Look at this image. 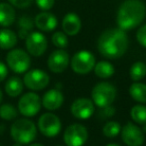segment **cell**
I'll return each mask as SVG.
<instances>
[{
	"instance_id": "6da1fadb",
	"label": "cell",
	"mask_w": 146,
	"mask_h": 146,
	"mask_svg": "<svg viewBox=\"0 0 146 146\" xmlns=\"http://www.w3.org/2000/svg\"><path fill=\"white\" fill-rule=\"evenodd\" d=\"M129 47L126 31L120 28H109L100 34L97 41L99 53L107 59H118L126 53Z\"/></svg>"
},
{
	"instance_id": "7a4b0ae2",
	"label": "cell",
	"mask_w": 146,
	"mask_h": 146,
	"mask_svg": "<svg viewBox=\"0 0 146 146\" xmlns=\"http://www.w3.org/2000/svg\"><path fill=\"white\" fill-rule=\"evenodd\" d=\"M145 16L146 6L141 0H125L117 10L116 23L122 30H132L143 22Z\"/></svg>"
},
{
	"instance_id": "3957f363",
	"label": "cell",
	"mask_w": 146,
	"mask_h": 146,
	"mask_svg": "<svg viewBox=\"0 0 146 146\" xmlns=\"http://www.w3.org/2000/svg\"><path fill=\"white\" fill-rule=\"evenodd\" d=\"M10 135L17 143L22 145L30 144L37 137V127L32 120L28 118H20L12 123L10 127Z\"/></svg>"
},
{
	"instance_id": "277c9868",
	"label": "cell",
	"mask_w": 146,
	"mask_h": 146,
	"mask_svg": "<svg viewBox=\"0 0 146 146\" xmlns=\"http://www.w3.org/2000/svg\"><path fill=\"white\" fill-rule=\"evenodd\" d=\"M117 96L115 86L109 82L102 81L94 85L91 91V100L94 105L99 108H104L112 105Z\"/></svg>"
},
{
	"instance_id": "5b68a950",
	"label": "cell",
	"mask_w": 146,
	"mask_h": 146,
	"mask_svg": "<svg viewBox=\"0 0 146 146\" xmlns=\"http://www.w3.org/2000/svg\"><path fill=\"white\" fill-rule=\"evenodd\" d=\"M96 59L88 50H79L70 58V67L78 75H86L93 70Z\"/></svg>"
},
{
	"instance_id": "8992f818",
	"label": "cell",
	"mask_w": 146,
	"mask_h": 146,
	"mask_svg": "<svg viewBox=\"0 0 146 146\" xmlns=\"http://www.w3.org/2000/svg\"><path fill=\"white\" fill-rule=\"evenodd\" d=\"M7 67L14 73L22 74L29 70L31 66V58L27 51L21 48L11 49L6 55Z\"/></svg>"
},
{
	"instance_id": "52a82bcc",
	"label": "cell",
	"mask_w": 146,
	"mask_h": 146,
	"mask_svg": "<svg viewBox=\"0 0 146 146\" xmlns=\"http://www.w3.org/2000/svg\"><path fill=\"white\" fill-rule=\"evenodd\" d=\"M42 102L41 98L35 92H27L23 94L18 101V111L25 117H34L39 113Z\"/></svg>"
},
{
	"instance_id": "ba28073f",
	"label": "cell",
	"mask_w": 146,
	"mask_h": 146,
	"mask_svg": "<svg viewBox=\"0 0 146 146\" xmlns=\"http://www.w3.org/2000/svg\"><path fill=\"white\" fill-rule=\"evenodd\" d=\"M87 139V128L80 123L69 125L63 133V141L66 146H83Z\"/></svg>"
},
{
	"instance_id": "9c48e42d",
	"label": "cell",
	"mask_w": 146,
	"mask_h": 146,
	"mask_svg": "<svg viewBox=\"0 0 146 146\" xmlns=\"http://www.w3.org/2000/svg\"><path fill=\"white\" fill-rule=\"evenodd\" d=\"M37 126L40 133L46 137H55L60 133L62 128L60 118L52 112L43 113L39 117Z\"/></svg>"
},
{
	"instance_id": "30bf717a",
	"label": "cell",
	"mask_w": 146,
	"mask_h": 146,
	"mask_svg": "<svg viewBox=\"0 0 146 146\" xmlns=\"http://www.w3.org/2000/svg\"><path fill=\"white\" fill-rule=\"evenodd\" d=\"M49 82H50L49 75L41 69H31L25 72L23 77L24 85L32 91L43 90L48 86Z\"/></svg>"
},
{
	"instance_id": "8fae6325",
	"label": "cell",
	"mask_w": 146,
	"mask_h": 146,
	"mask_svg": "<svg viewBox=\"0 0 146 146\" xmlns=\"http://www.w3.org/2000/svg\"><path fill=\"white\" fill-rule=\"evenodd\" d=\"M25 47L29 55L40 57L46 52L48 41L43 33L39 31H32L25 39Z\"/></svg>"
},
{
	"instance_id": "7c38bea8",
	"label": "cell",
	"mask_w": 146,
	"mask_h": 146,
	"mask_svg": "<svg viewBox=\"0 0 146 146\" xmlns=\"http://www.w3.org/2000/svg\"><path fill=\"white\" fill-rule=\"evenodd\" d=\"M121 139L127 146H142L145 141V135L138 125L132 122H127L121 128Z\"/></svg>"
},
{
	"instance_id": "4fadbf2b",
	"label": "cell",
	"mask_w": 146,
	"mask_h": 146,
	"mask_svg": "<svg viewBox=\"0 0 146 146\" xmlns=\"http://www.w3.org/2000/svg\"><path fill=\"white\" fill-rule=\"evenodd\" d=\"M70 112L75 117L79 120H86L89 119L95 112V105L93 101L89 98L80 97L75 99L72 102L70 106Z\"/></svg>"
},
{
	"instance_id": "5bb4252c",
	"label": "cell",
	"mask_w": 146,
	"mask_h": 146,
	"mask_svg": "<svg viewBox=\"0 0 146 146\" xmlns=\"http://www.w3.org/2000/svg\"><path fill=\"white\" fill-rule=\"evenodd\" d=\"M70 64V56L64 49H57L50 53L47 60V66L53 73H62Z\"/></svg>"
},
{
	"instance_id": "9a60e30c",
	"label": "cell",
	"mask_w": 146,
	"mask_h": 146,
	"mask_svg": "<svg viewBox=\"0 0 146 146\" xmlns=\"http://www.w3.org/2000/svg\"><path fill=\"white\" fill-rule=\"evenodd\" d=\"M42 106L48 111H55L62 106L64 102V96L58 89H50L46 91L41 98Z\"/></svg>"
},
{
	"instance_id": "2e32d148",
	"label": "cell",
	"mask_w": 146,
	"mask_h": 146,
	"mask_svg": "<svg viewBox=\"0 0 146 146\" xmlns=\"http://www.w3.org/2000/svg\"><path fill=\"white\" fill-rule=\"evenodd\" d=\"M34 24L40 31L51 32L57 27L58 20L53 13H50L48 11H42L35 16Z\"/></svg>"
},
{
	"instance_id": "e0dca14e",
	"label": "cell",
	"mask_w": 146,
	"mask_h": 146,
	"mask_svg": "<svg viewBox=\"0 0 146 146\" xmlns=\"http://www.w3.org/2000/svg\"><path fill=\"white\" fill-rule=\"evenodd\" d=\"M61 26H62L63 32L67 36H75L81 30L82 22L80 17L76 13L69 12L63 17Z\"/></svg>"
},
{
	"instance_id": "ac0fdd59",
	"label": "cell",
	"mask_w": 146,
	"mask_h": 146,
	"mask_svg": "<svg viewBox=\"0 0 146 146\" xmlns=\"http://www.w3.org/2000/svg\"><path fill=\"white\" fill-rule=\"evenodd\" d=\"M16 20L14 7L8 2H0V26L7 28Z\"/></svg>"
},
{
	"instance_id": "d6986e66",
	"label": "cell",
	"mask_w": 146,
	"mask_h": 146,
	"mask_svg": "<svg viewBox=\"0 0 146 146\" xmlns=\"http://www.w3.org/2000/svg\"><path fill=\"white\" fill-rule=\"evenodd\" d=\"M18 42V36L14 31L8 28L0 29V49L11 50Z\"/></svg>"
},
{
	"instance_id": "ffe728a7",
	"label": "cell",
	"mask_w": 146,
	"mask_h": 146,
	"mask_svg": "<svg viewBox=\"0 0 146 146\" xmlns=\"http://www.w3.org/2000/svg\"><path fill=\"white\" fill-rule=\"evenodd\" d=\"M24 83L18 76H12L6 81L4 86L5 93L10 97H17L23 92Z\"/></svg>"
},
{
	"instance_id": "44dd1931",
	"label": "cell",
	"mask_w": 146,
	"mask_h": 146,
	"mask_svg": "<svg viewBox=\"0 0 146 146\" xmlns=\"http://www.w3.org/2000/svg\"><path fill=\"white\" fill-rule=\"evenodd\" d=\"M93 70L95 75L101 79H107V78L112 77L115 73V68L113 64L106 60H102L96 63Z\"/></svg>"
},
{
	"instance_id": "7402d4cb",
	"label": "cell",
	"mask_w": 146,
	"mask_h": 146,
	"mask_svg": "<svg viewBox=\"0 0 146 146\" xmlns=\"http://www.w3.org/2000/svg\"><path fill=\"white\" fill-rule=\"evenodd\" d=\"M129 94L134 101L140 104L146 103V84L134 82L129 87Z\"/></svg>"
},
{
	"instance_id": "603a6c76",
	"label": "cell",
	"mask_w": 146,
	"mask_h": 146,
	"mask_svg": "<svg viewBox=\"0 0 146 146\" xmlns=\"http://www.w3.org/2000/svg\"><path fill=\"white\" fill-rule=\"evenodd\" d=\"M129 76L134 82L142 80L146 76V64L142 61L133 63L129 69Z\"/></svg>"
},
{
	"instance_id": "cb8c5ba5",
	"label": "cell",
	"mask_w": 146,
	"mask_h": 146,
	"mask_svg": "<svg viewBox=\"0 0 146 146\" xmlns=\"http://www.w3.org/2000/svg\"><path fill=\"white\" fill-rule=\"evenodd\" d=\"M130 116L135 123L139 125H146V106L143 104L134 105L130 110Z\"/></svg>"
},
{
	"instance_id": "d4e9b609",
	"label": "cell",
	"mask_w": 146,
	"mask_h": 146,
	"mask_svg": "<svg viewBox=\"0 0 146 146\" xmlns=\"http://www.w3.org/2000/svg\"><path fill=\"white\" fill-rule=\"evenodd\" d=\"M18 109L10 103H5L0 105V118L6 121L14 120L18 116Z\"/></svg>"
},
{
	"instance_id": "484cf974",
	"label": "cell",
	"mask_w": 146,
	"mask_h": 146,
	"mask_svg": "<svg viewBox=\"0 0 146 146\" xmlns=\"http://www.w3.org/2000/svg\"><path fill=\"white\" fill-rule=\"evenodd\" d=\"M121 125L118 121H108L102 128L103 135L107 138H114L121 132Z\"/></svg>"
},
{
	"instance_id": "4316f807",
	"label": "cell",
	"mask_w": 146,
	"mask_h": 146,
	"mask_svg": "<svg viewBox=\"0 0 146 146\" xmlns=\"http://www.w3.org/2000/svg\"><path fill=\"white\" fill-rule=\"evenodd\" d=\"M51 41H52L53 45L56 46L58 49L66 48L69 44L68 37L63 31H56L55 33H53L52 37H51Z\"/></svg>"
},
{
	"instance_id": "83f0119b",
	"label": "cell",
	"mask_w": 146,
	"mask_h": 146,
	"mask_svg": "<svg viewBox=\"0 0 146 146\" xmlns=\"http://www.w3.org/2000/svg\"><path fill=\"white\" fill-rule=\"evenodd\" d=\"M17 26L19 30H24L27 32H32L34 28V19H32L28 15H22L17 21Z\"/></svg>"
},
{
	"instance_id": "f1b7e54d",
	"label": "cell",
	"mask_w": 146,
	"mask_h": 146,
	"mask_svg": "<svg viewBox=\"0 0 146 146\" xmlns=\"http://www.w3.org/2000/svg\"><path fill=\"white\" fill-rule=\"evenodd\" d=\"M136 40L141 46L146 48V24L142 25L138 28L136 32Z\"/></svg>"
},
{
	"instance_id": "f546056e",
	"label": "cell",
	"mask_w": 146,
	"mask_h": 146,
	"mask_svg": "<svg viewBox=\"0 0 146 146\" xmlns=\"http://www.w3.org/2000/svg\"><path fill=\"white\" fill-rule=\"evenodd\" d=\"M34 0H7V2L11 4L13 7H16L18 9L28 8L33 3Z\"/></svg>"
},
{
	"instance_id": "4dcf8cb0",
	"label": "cell",
	"mask_w": 146,
	"mask_h": 146,
	"mask_svg": "<svg viewBox=\"0 0 146 146\" xmlns=\"http://www.w3.org/2000/svg\"><path fill=\"white\" fill-rule=\"evenodd\" d=\"M37 7L42 11H48L54 6L55 0H34Z\"/></svg>"
},
{
	"instance_id": "1f68e13d",
	"label": "cell",
	"mask_w": 146,
	"mask_h": 146,
	"mask_svg": "<svg viewBox=\"0 0 146 146\" xmlns=\"http://www.w3.org/2000/svg\"><path fill=\"white\" fill-rule=\"evenodd\" d=\"M101 111H100V115H103L102 118H109L112 117L114 115V113L116 112L115 108L113 107L112 105L107 106V107H104V108H100Z\"/></svg>"
},
{
	"instance_id": "d6a6232c",
	"label": "cell",
	"mask_w": 146,
	"mask_h": 146,
	"mask_svg": "<svg viewBox=\"0 0 146 146\" xmlns=\"http://www.w3.org/2000/svg\"><path fill=\"white\" fill-rule=\"evenodd\" d=\"M8 76V67L5 63L0 61V82L4 81Z\"/></svg>"
},
{
	"instance_id": "836d02e7",
	"label": "cell",
	"mask_w": 146,
	"mask_h": 146,
	"mask_svg": "<svg viewBox=\"0 0 146 146\" xmlns=\"http://www.w3.org/2000/svg\"><path fill=\"white\" fill-rule=\"evenodd\" d=\"M28 146H44V145L41 143H30Z\"/></svg>"
},
{
	"instance_id": "e575fe53",
	"label": "cell",
	"mask_w": 146,
	"mask_h": 146,
	"mask_svg": "<svg viewBox=\"0 0 146 146\" xmlns=\"http://www.w3.org/2000/svg\"><path fill=\"white\" fill-rule=\"evenodd\" d=\"M2 99H3V93H2V91H1V89H0V104L2 102Z\"/></svg>"
},
{
	"instance_id": "d590c367",
	"label": "cell",
	"mask_w": 146,
	"mask_h": 146,
	"mask_svg": "<svg viewBox=\"0 0 146 146\" xmlns=\"http://www.w3.org/2000/svg\"><path fill=\"white\" fill-rule=\"evenodd\" d=\"M105 146H120V145H118L116 143H109V144H106Z\"/></svg>"
},
{
	"instance_id": "8d00e7d4",
	"label": "cell",
	"mask_w": 146,
	"mask_h": 146,
	"mask_svg": "<svg viewBox=\"0 0 146 146\" xmlns=\"http://www.w3.org/2000/svg\"><path fill=\"white\" fill-rule=\"evenodd\" d=\"M13 146H22V144H20V143H17V142H16V143H15Z\"/></svg>"
},
{
	"instance_id": "74e56055",
	"label": "cell",
	"mask_w": 146,
	"mask_h": 146,
	"mask_svg": "<svg viewBox=\"0 0 146 146\" xmlns=\"http://www.w3.org/2000/svg\"><path fill=\"white\" fill-rule=\"evenodd\" d=\"M56 146H63V145H56Z\"/></svg>"
}]
</instances>
